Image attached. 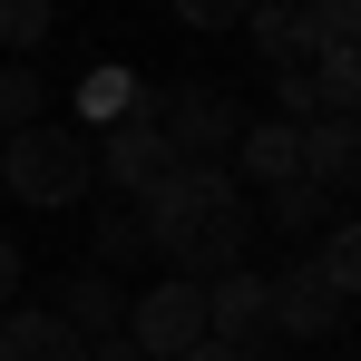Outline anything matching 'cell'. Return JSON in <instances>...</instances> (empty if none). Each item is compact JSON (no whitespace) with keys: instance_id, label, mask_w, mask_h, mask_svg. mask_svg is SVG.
Segmentation results:
<instances>
[{"instance_id":"10","label":"cell","mask_w":361,"mask_h":361,"mask_svg":"<svg viewBox=\"0 0 361 361\" xmlns=\"http://www.w3.org/2000/svg\"><path fill=\"white\" fill-rule=\"evenodd\" d=\"M302 176L322 185V195L361 185V118H312L302 127Z\"/></svg>"},{"instance_id":"18","label":"cell","mask_w":361,"mask_h":361,"mask_svg":"<svg viewBox=\"0 0 361 361\" xmlns=\"http://www.w3.org/2000/svg\"><path fill=\"white\" fill-rule=\"evenodd\" d=\"M39 108H49V88H39V68L10 59L0 68V137H20V127H39Z\"/></svg>"},{"instance_id":"3","label":"cell","mask_w":361,"mask_h":361,"mask_svg":"<svg viewBox=\"0 0 361 361\" xmlns=\"http://www.w3.org/2000/svg\"><path fill=\"white\" fill-rule=\"evenodd\" d=\"M127 342H137L147 361H185L195 342H205V283H176V274L147 283V293L127 302Z\"/></svg>"},{"instance_id":"20","label":"cell","mask_w":361,"mask_h":361,"mask_svg":"<svg viewBox=\"0 0 361 361\" xmlns=\"http://www.w3.org/2000/svg\"><path fill=\"white\" fill-rule=\"evenodd\" d=\"M274 108H283V127H312V118H322V98H312V68H274Z\"/></svg>"},{"instance_id":"15","label":"cell","mask_w":361,"mask_h":361,"mask_svg":"<svg viewBox=\"0 0 361 361\" xmlns=\"http://www.w3.org/2000/svg\"><path fill=\"white\" fill-rule=\"evenodd\" d=\"M302 49H312V59L361 49V0H312V10H302Z\"/></svg>"},{"instance_id":"4","label":"cell","mask_w":361,"mask_h":361,"mask_svg":"<svg viewBox=\"0 0 361 361\" xmlns=\"http://www.w3.org/2000/svg\"><path fill=\"white\" fill-rule=\"evenodd\" d=\"M205 342H225V352H244V361H274V352H283V342H274V293H264L254 264L225 274V283H205Z\"/></svg>"},{"instance_id":"13","label":"cell","mask_w":361,"mask_h":361,"mask_svg":"<svg viewBox=\"0 0 361 361\" xmlns=\"http://www.w3.org/2000/svg\"><path fill=\"white\" fill-rule=\"evenodd\" d=\"M312 274H322L342 302H361V215H332V235L312 244Z\"/></svg>"},{"instance_id":"22","label":"cell","mask_w":361,"mask_h":361,"mask_svg":"<svg viewBox=\"0 0 361 361\" xmlns=\"http://www.w3.org/2000/svg\"><path fill=\"white\" fill-rule=\"evenodd\" d=\"M20 283H30V264H20V235H0V312L20 302Z\"/></svg>"},{"instance_id":"24","label":"cell","mask_w":361,"mask_h":361,"mask_svg":"<svg viewBox=\"0 0 361 361\" xmlns=\"http://www.w3.org/2000/svg\"><path fill=\"white\" fill-rule=\"evenodd\" d=\"M185 361H244V352H225V342H195V352H185Z\"/></svg>"},{"instance_id":"14","label":"cell","mask_w":361,"mask_h":361,"mask_svg":"<svg viewBox=\"0 0 361 361\" xmlns=\"http://www.w3.org/2000/svg\"><path fill=\"white\" fill-rule=\"evenodd\" d=\"M264 215H274V235H332V195H322L312 176L274 185V195H264Z\"/></svg>"},{"instance_id":"21","label":"cell","mask_w":361,"mask_h":361,"mask_svg":"<svg viewBox=\"0 0 361 361\" xmlns=\"http://www.w3.org/2000/svg\"><path fill=\"white\" fill-rule=\"evenodd\" d=\"M176 20H185V30H244L235 0H176Z\"/></svg>"},{"instance_id":"2","label":"cell","mask_w":361,"mask_h":361,"mask_svg":"<svg viewBox=\"0 0 361 361\" xmlns=\"http://www.w3.org/2000/svg\"><path fill=\"white\" fill-rule=\"evenodd\" d=\"M0 185H10L20 205L59 215V205H78V195L98 185V137H78V127H59V118L20 127V137H0Z\"/></svg>"},{"instance_id":"11","label":"cell","mask_w":361,"mask_h":361,"mask_svg":"<svg viewBox=\"0 0 361 361\" xmlns=\"http://www.w3.org/2000/svg\"><path fill=\"white\" fill-rule=\"evenodd\" d=\"M137 68H118V59H98L88 78H78V137H108V127H127L137 118Z\"/></svg>"},{"instance_id":"8","label":"cell","mask_w":361,"mask_h":361,"mask_svg":"<svg viewBox=\"0 0 361 361\" xmlns=\"http://www.w3.org/2000/svg\"><path fill=\"white\" fill-rule=\"evenodd\" d=\"M49 312H59L78 342H118V332H127V293H118V274H88V264L59 283V302H49Z\"/></svg>"},{"instance_id":"25","label":"cell","mask_w":361,"mask_h":361,"mask_svg":"<svg viewBox=\"0 0 361 361\" xmlns=\"http://www.w3.org/2000/svg\"><path fill=\"white\" fill-rule=\"evenodd\" d=\"M332 361H361V352H332Z\"/></svg>"},{"instance_id":"7","label":"cell","mask_w":361,"mask_h":361,"mask_svg":"<svg viewBox=\"0 0 361 361\" xmlns=\"http://www.w3.org/2000/svg\"><path fill=\"white\" fill-rule=\"evenodd\" d=\"M225 176L235 185H293L302 176V127H283V118H244V137H235V157H225Z\"/></svg>"},{"instance_id":"17","label":"cell","mask_w":361,"mask_h":361,"mask_svg":"<svg viewBox=\"0 0 361 361\" xmlns=\"http://www.w3.org/2000/svg\"><path fill=\"white\" fill-rule=\"evenodd\" d=\"M312 98H322V118H361V49L312 59Z\"/></svg>"},{"instance_id":"6","label":"cell","mask_w":361,"mask_h":361,"mask_svg":"<svg viewBox=\"0 0 361 361\" xmlns=\"http://www.w3.org/2000/svg\"><path fill=\"white\" fill-rule=\"evenodd\" d=\"M166 176H176V147H166L157 118H127V127L98 137V185H118V195H157Z\"/></svg>"},{"instance_id":"19","label":"cell","mask_w":361,"mask_h":361,"mask_svg":"<svg viewBox=\"0 0 361 361\" xmlns=\"http://www.w3.org/2000/svg\"><path fill=\"white\" fill-rule=\"evenodd\" d=\"M49 30H59V10H49V0H0V49H10V59H30Z\"/></svg>"},{"instance_id":"1","label":"cell","mask_w":361,"mask_h":361,"mask_svg":"<svg viewBox=\"0 0 361 361\" xmlns=\"http://www.w3.org/2000/svg\"><path fill=\"white\" fill-rule=\"evenodd\" d=\"M137 215H147V244L166 254L176 283H225V274H244L254 195H244L225 166H176L157 195H137Z\"/></svg>"},{"instance_id":"9","label":"cell","mask_w":361,"mask_h":361,"mask_svg":"<svg viewBox=\"0 0 361 361\" xmlns=\"http://www.w3.org/2000/svg\"><path fill=\"white\" fill-rule=\"evenodd\" d=\"M0 361H88V342L68 332L49 302H10L0 312Z\"/></svg>"},{"instance_id":"23","label":"cell","mask_w":361,"mask_h":361,"mask_svg":"<svg viewBox=\"0 0 361 361\" xmlns=\"http://www.w3.org/2000/svg\"><path fill=\"white\" fill-rule=\"evenodd\" d=\"M88 361H147V352H137V342L118 332V342H88Z\"/></svg>"},{"instance_id":"16","label":"cell","mask_w":361,"mask_h":361,"mask_svg":"<svg viewBox=\"0 0 361 361\" xmlns=\"http://www.w3.org/2000/svg\"><path fill=\"white\" fill-rule=\"evenodd\" d=\"M244 30H254V49L274 68H312V49H302V10H244Z\"/></svg>"},{"instance_id":"5","label":"cell","mask_w":361,"mask_h":361,"mask_svg":"<svg viewBox=\"0 0 361 361\" xmlns=\"http://www.w3.org/2000/svg\"><path fill=\"white\" fill-rule=\"evenodd\" d=\"M264 293H274V342H332V332L352 322V302L312 274V254L283 264V274H264Z\"/></svg>"},{"instance_id":"12","label":"cell","mask_w":361,"mask_h":361,"mask_svg":"<svg viewBox=\"0 0 361 361\" xmlns=\"http://www.w3.org/2000/svg\"><path fill=\"white\" fill-rule=\"evenodd\" d=\"M157 244H147V215L137 205H108L98 215V235H88V274H127V264H147Z\"/></svg>"}]
</instances>
